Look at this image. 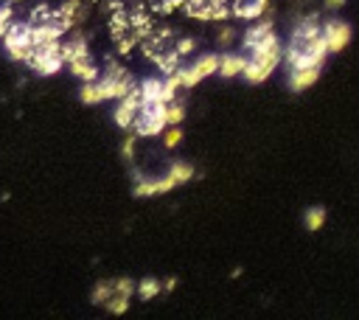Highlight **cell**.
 <instances>
[{
	"instance_id": "cell-1",
	"label": "cell",
	"mask_w": 359,
	"mask_h": 320,
	"mask_svg": "<svg viewBox=\"0 0 359 320\" xmlns=\"http://www.w3.org/2000/svg\"><path fill=\"white\" fill-rule=\"evenodd\" d=\"M3 45H6V51L11 56V62H25L28 53L34 51V45H31V22L28 20H22V22L11 20V25H8L6 36H3Z\"/></svg>"
},
{
	"instance_id": "cell-2",
	"label": "cell",
	"mask_w": 359,
	"mask_h": 320,
	"mask_svg": "<svg viewBox=\"0 0 359 320\" xmlns=\"http://www.w3.org/2000/svg\"><path fill=\"white\" fill-rule=\"evenodd\" d=\"M59 48H62V39H59V42H50V45H42V48H34L25 62L34 67V73H39V76H53V73H59L62 65H65L62 56H59Z\"/></svg>"
},
{
	"instance_id": "cell-3",
	"label": "cell",
	"mask_w": 359,
	"mask_h": 320,
	"mask_svg": "<svg viewBox=\"0 0 359 320\" xmlns=\"http://www.w3.org/2000/svg\"><path fill=\"white\" fill-rule=\"evenodd\" d=\"M320 31H323V39H325V45H328V53H339V51L351 42V25H348L345 20L331 17V20H325V22L320 25Z\"/></svg>"
},
{
	"instance_id": "cell-4",
	"label": "cell",
	"mask_w": 359,
	"mask_h": 320,
	"mask_svg": "<svg viewBox=\"0 0 359 320\" xmlns=\"http://www.w3.org/2000/svg\"><path fill=\"white\" fill-rule=\"evenodd\" d=\"M216 67H219V56H213V53H205V56H199L191 67H180V76H182V87H194V84H199L202 79H208V76H213L216 73Z\"/></svg>"
},
{
	"instance_id": "cell-5",
	"label": "cell",
	"mask_w": 359,
	"mask_h": 320,
	"mask_svg": "<svg viewBox=\"0 0 359 320\" xmlns=\"http://www.w3.org/2000/svg\"><path fill=\"white\" fill-rule=\"evenodd\" d=\"M140 104H143V95H140V90H137V87H135V90H129L123 98H118V107H115V112H112L115 124H118L121 129H126V132H129V126H132V121H135V115H137Z\"/></svg>"
},
{
	"instance_id": "cell-6",
	"label": "cell",
	"mask_w": 359,
	"mask_h": 320,
	"mask_svg": "<svg viewBox=\"0 0 359 320\" xmlns=\"http://www.w3.org/2000/svg\"><path fill=\"white\" fill-rule=\"evenodd\" d=\"M320 17L317 14H309L306 20H300L297 25H294V31H292V39H289V45L292 48H297V51H303L314 36H320L323 31H320Z\"/></svg>"
},
{
	"instance_id": "cell-7",
	"label": "cell",
	"mask_w": 359,
	"mask_h": 320,
	"mask_svg": "<svg viewBox=\"0 0 359 320\" xmlns=\"http://www.w3.org/2000/svg\"><path fill=\"white\" fill-rule=\"evenodd\" d=\"M171 188H177V180L171 174L160 177V180H137L135 182V196H157V194H168Z\"/></svg>"
},
{
	"instance_id": "cell-8",
	"label": "cell",
	"mask_w": 359,
	"mask_h": 320,
	"mask_svg": "<svg viewBox=\"0 0 359 320\" xmlns=\"http://www.w3.org/2000/svg\"><path fill=\"white\" fill-rule=\"evenodd\" d=\"M194 20H199V22H224V20H230V3H219V0H208L202 8H196L194 14H191Z\"/></svg>"
},
{
	"instance_id": "cell-9",
	"label": "cell",
	"mask_w": 359,
	"mask_h": 320,
	"mask_svg": "<svg viewBox=\"0 0 359 320\" xmlns=\"http://www.w3.org/2000/svg\"><path fill=\"white\" fill-rule=\"evenodd\" d=\"M317 79H320V65L294 67V70H289V90H292V93H303V90H309Z\"/></svg>"
},
{
	"instance_id": "cell-10",
	"label": "cell",
	"mask_w": 359,
	"mask_h": 320,
	"mask_svg": "<svg viewBox=\"0 0 359 320\" xmlns=\"http://www.w3.org/2000/svg\"><path fill=\"white\" fill-rule=\"evenodd\" d=\"M151 28H154V20H151V14H149V6H135V8L129 11V31L137 36V42H140Z\"/></svg>"
},
{
	"instance_id": "cell-11",
	"label": "cell",
	"mask_w": 359,
	"mask_h": 320,
	"mask_svg": "<svg viewBox=\"0 0 359 320\" xmlns=\"http://www.w3.org/2000/svg\"><path fill=\"white\" fill-rule=\"evenodd\" d=\"M59 56H62V62L67 65V62H73V59H81V56H90V48H87V39L79 34V36H70L67 42H62V48H59Z\"/></svg>"
},
{
	"instance_id": "cell-12",
	"label": "cell",
	"mask_w": 359,
	"mask_h": 320,
	"mask_svg": "<svg viewBox=\"0 0 359 320\" xmlns=\"http://www.w3.org/2000/svg\"><path fill=\"white\" fill-rule=\"evenodd\" d=\"M269 31H275L272 20H269V17H266V20H261V17H258V22H252V25H250V28L244 31V39H241L244 51H250V48L255 45V42H261V39H264V36H266Z\"/></svg>"
},
{
	"instance_id": "cell-13",
	"label": "cell",
	"mask_w": 359,
	"mask_h": 320,
	"mask_svg": "<svg viewBox=\"0 0 359 320\" xmlns=\"http://www.w3.org/2000/svg\"><path fill=\"white\" fill-rule=\"evenodd\" d=\"M244 65H247V56L244 53H224V56H219V67H216V73L219 76H224V79H233V76H238L241 70H244Z\"/></svg>"
},
{
	"instance_id": "cell-14",
	"label": "cell",
	"mask_w": 359,
	"mask_h": 320,
	"mask_svg": "<svg viewBox=\"0 0 359 320\" xmlns=\"http://www.w3.org/2000/svg\"><path fill=\"white\" fill-rule=\"evenodd\" d=\"M67 67H70V73L76 76V79H81V81H95L101 73H98V67L93 65V56H81V59H73V62H67Z\"/></svg>"
},
{
	"instance_id": "cell-15",
	"label": "cell",
	"mask_w": 359,
	"mask_h": 320,
	"mask_svg": "<svg viewBox=\"0 0 359 320\" xmlns=\"http://www.w3.org/2000/svg\"><path fill=\"white\" fill-rule=\"evenodd\" d=\"M154 65L160 67V73H163V76H168V73H174V70H180V67H182V56L177 53V48H165V51L154 59Z\"/></svg>"
},
{
	"instance_id": "cell-16",
	"label": "cell",
	"mask_w": 359,
	"mask_h": 320,
	"mask_svg": "<svg viewBox=\"0 0 359 320\" xmlns=\"http://www.w3.org/2000/svg\"><path fill=\"white\" fill-rule=\"evenodd\" d=\"M129 31V11L126 8H118V11H109V34L112 36H121Z\"/></svg>"
},
{
	"instance_id": "cell-17",
	"label": "cell",
	"mask_w": 359,
	"mask_h": 320,
	"mask_svg": "<svg viewBox=\"0 0 359 320\" xmlns=\"http://www.w3.org/2000/svg\"><path fill=\"white\" fill-rule=\"evenodd\" d=\"M137 90H140L143 101H163V98H160V93H163V79H143V81L137 84Z\"/></svg>"
},
{
	"instance_id": "cell-18",
	"label": "cell",
	"mask_w": 359,
	"mask_h": 320,
	"mask_svg": "<svg viewBox=\"0 0 359 320\" xmlns=\"http://www.w3.org/2000/svg\"><path fill=\"white\" fill-rule=\"evenodd\" d=\"M135 292H137L140 300H151V298H157L163 292V284L157 278H143L140 284H135Z\"/></svg>"
},
{
	"instance_id": "cell-19",
	"label": "cell",
	"mask_w": 359,
	"mask_h": 320,
	"mask_svg": "<svg viewBox=\"0 0 359 320\" xmlns=\"http://www.w3.org/2000/svg\"><path fill=\"white\" fill-rule=\"evenodd\" d=\"M79 98H81V104H101L104 95H101V87H98V79L95 81H84L81 90H79Z\"/></svg>"
},
{
	"instance_id": "cell-20",
	"label": "cell",
	"mask_w": 359,
	"mask_h": 320,
	"mask_svg": "<svg viewBox=\"0 0 359 320\" xmlns=\"http://www.w3.org/2000/svg\"><path fill=\"white\" fill-rule=\"evenodd\" d=\"M303 225H306V230H320V227L325 225V208H323V205L309 208V211L303 213Z\"/></svg>"
},
{
	"instance_id": "cell-21",
	"label": "cell",
	"mask_w": 359,
	"mask_h": 320,
	"mask_svg": "<svg viewBox=\"0 0 359 320\" xmlns=\"http://www.w3.org/2000/svg\"><path fill=\"white\" fill-rule=\"evenodd\" d=\"M53 20V8L48 6V3H36L34 8H31V14H28V22L31 25H45V22H50Z\"/></svg>"
},
{
	"instance_id": "cell-22",
	"label": "cell",
	"mask_w": 359,
	"mask_h": 320,
	"mask_svg": "<svg viewBox=\"0 0 359 320\" xmlns=\"http://www.w3.org/2000/svg\"><path fill=\"white\" fill-rule=\"evenodd\" d=\"M135 48H137V36H135L132 31L115 36V53H118V56H129Z\"/></svg>"
},
{
	"instance_id": "cell-23",
	"label": "cell",
	"mask_w": 359,
	"mask_h": 320,
	"mask_svg": "<svg viewBox=\"0 0 359 320\" xmlns=\"http://www.w3.org/2000/svg\"><path fill=\"white\" fill-rule=\"evenodd\" d=\"M168 174L177 180V185H182V182H188V180L194 177V168H191V163H182V160H177V163H171Z\"/></svg>"
},
{
	"instance_id": "cell-24",
	"label": "cell",
	"mask_w": 359,
	"mask_h": 320,
	"mask_svg": "<svg viewBox=\"0 0 359 320\" xmlns=\"http://www.w3.org/2000/svg\"><path fill=\"white\" fill-rule=\"evenodd\" d=\"M109 295H112V281H98L90 292V300H93V306H104V300Z\"/></svg>"
},
{
	"instance_id": "cell-25",
	"label": "cell",
	"mask_w": 359,
	"mask_h": 320,
	"mask_svg": "<svg viewBox=\"0 0 359 320\" xmlns=\"http://www.w3.org/2000/svg\"><path fill=\"white\" fill-rule=\"evenodd\" d=\"M104 309H107L109 314H123V312L129 309V298H126V295H115V292H112V295L104 300Z\"/></svg>"
},
{
	"instance_id": "cell-26",
	"label": "cell",
	"mask_w": 359,
	"mask_h": 320,
	"mask_svg": "<svg viewBox=\"0 0 359 320\" xmlns=\"http://www.w3.org/2000/svg\"><path fill=\"white\" fill-rule=\"evenodd\" d=\"M182 118H185V104L182 101H168L165 104V124H182Z\"/></svg>"
},
{
	"instance_id": "cell-27",
	"label": "cell",
	"mask_w": 359,
	"mask_h": 320,
	"mask_svg": "<svg viewBox=\"0 0 359 320\" xmlns=\"http://www.w3.org/2000/svg\"><path fill=\"white\" fill-rule=\"evenodd\" d=\"M180 140H182V129H180V124H168V126L163 129V143H165V149L180 146Z\"/></svg>"
},
{
	"instance_id": "cell-28",
	"label": "cell",
	"mask_w": 359,
	"mask_h": 320,
	"mask_svg": "<svg viewBox=\"0 0 359 320\" xmlns=\"http://www.w3.org/2000/svg\"><path fill=\"white\" fill-rule=\"evenodd\" d=\"M112 292L132 298V295H135V281H132V278H118V281H112Z\"/></svg>"
},
{
	"instance_id": "cell-29",
	"label": "cell",
	"mask_w": 359,
	"mask_h": 320,
	"mask_svg": "<svg viewBox=\"0 0 359 320\" xmlns=\"http://www.w3.org/2000/svg\"><path fill=\"white\" fill-rule=\"evenodd\" d=\"M135 140H137V135L132 132L126 140H123V146H121V154H123V160H132L135 157Z\"/></svg>"
},
{
	"instance_id": "cell-30",
	"label": "cell",
	"mask_w": 359,
	"mask_h": 320,
	"mask_svg": "<svg viewBox=\"0 0 359 320\" xmlns=\"http://www.w3.org/2000/svg\"><path fill=\"white\" fill-rule=\"evenodd\" d=\"M233 39H236V31H233V28H222V31H219V36H216V42H219L222 48H227Z\"/></svg>"
},
{
	"instance_id": "cell-31",
	"label": "cell",
	"mask_w": 359,
	"mask_h": 320,
	"mask_svg": "<svg viewBox=\"0 0 359 320\" xmlns=\"http://www.w3.org/2000/svg\"><path fill=\"white\" fill-rule=\"evenodd\" d=\"M194 48H196V42H194L191 36H185V39H180V42H177V53H180V56H188Z\"/></svg>"
},
{
	"instance_id": "cell-32",
	"label": "cell",
	"mask_w": 359,
	"mask_h": 320,
	"mask_svg": "<svg viewBox=\"0 0 359 320\" xmlns=\"http://www.w3.org/2000/svg\"><path fill=\"white\" fill-rule=\"evenodd\" d=\"M104 8H107V11H118V8H123V0H107Z\"/></svg>"
},
{
	"instance_id": "cell-33",
	"label": "cell",
	"mask_w": 359,
	"mask_h": 320,
	"mask_svg": "<svg viewBox=\"0 0 359 320\" xmlns=\"http://www.w3.org/2000/svg\"><path fill=\"white\" fill-rule=\"evenodd\" d=\"M342 6H345V0H325V8L328 11H339Z\"/></svg>"
},
{
	"instance_id": "cell-34",
	"label": "cell",
	"mask_w": 359,
	"mask_h": 320,
	"mask_svg": "<svg viewBox=\"0 0 359 320\" xmlns=\"http://www.w3.org/2000/svg\"><path fill=\"white\" fill-rule=\"evenodd\" d=\"M160 284H163V289H165V292H171V289L177 286V278H165V281H160Z\"/></svg>"
},
{
	"instance_id": "cell-35",
	"label": "cell",
	"mask_w": 359,
	"mask_h": 320,
	"mask_svg": "<svg viewBox=\"0 0 359 320\" xmlns=\"http://www.w3.org/2000/svg\"><path fill=\"white\" fill-rule=\"evenodd\" d=\"M8 3H11V6H14V3H20V0H8Z\"/></svg>"
},
{
	"instance_id": "cell-36",
	"label": "cell",
	"mask_w": 359,
	"mask_h": 320,
	"mask_svg": "<svg viewBox=\"0 0 359 320\" xmlns=\"http://www.w3.org/2000/svg\"><path fill=\"white\" fill-rule=\"evenodd\" d=\"M146 3H149V6H151V3H157V0H146Z\"/></svg>"
}]
</instances>
